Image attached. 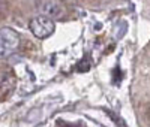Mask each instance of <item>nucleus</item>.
I'll return each mask as SVG.
<instances>
[{"mask_svg": "<svg viewBox=\"0 0 150 127\" xmlns=\"http://www.w3.org/2000/svg\"><path fill=\"white\" fill-rule=\"evenodd\" d=\"M30 32L33 33V36H36L38 39H45V37L51 36L54 33V20L48 18V17H44V15H39V17H35L30 24Z\"/></svg>", "mask_w": 150, "mask_h": 127, "instance_id": "2", "label": "nucleus"}, {"mask_svg": "<svg viewBox=\"0 0 150 127\" xmlns=\"http://www.w3.org/2000/svg\"><path fill=\"white\" fill-rule=\"evenodd\" d=\"M36 8L39 14L51 20H60L65 15V8L59 0H38Z\"/></svg>", "mask_w": 150, "mask_h": 127, "instance_id": "3", "label": "nucleus"}, {"mask_svg": "<svg viewBox=\"0 0 150 127\" xmlns=\"http://www.w3.org/2000/svg\"><path fill=\"white\" fill-rule=\"evenodd\" d=\"M92 67V58H89V57H84L78 65H77V70L78 72H81V73H84V72H87Z\"/></svg>", "mask_w": 150, "mask_h": 127, "instance_id": "4", "label": "nucleus"}, {"mask_svg": "<svg viewBox=\"0 0 150 127\" xmlns=\"http://www.w3.org/2000/svg\"><path fill=\"white\" fill-rule=\"evenodd\" d=\"M18 45H20L18 33L9 27H3L0 32V54H2V58L14 54L18 49Z\"/></svg>", "mask_w": 150, "mask_h": 127, "instance_id": "1", "label": "nucleus"}]
</instances>
